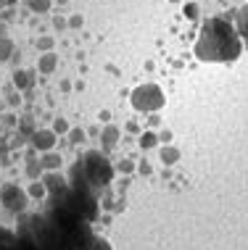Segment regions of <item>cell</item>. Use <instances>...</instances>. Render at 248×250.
Listing matches in <instances>:
<instances>
[{
    "label": "cell",
    "instance_id": "cell-16",
    "mask_svg": "<svg viewBox=\"0 0 248 250\" xmlns=\"http://www.w3.org/2000/svg\"><path fill=\"white\" fill-rule=\"evenodd\" d=\"M85 137H87V132H85V129H71V132H69V140H71V145H79V143H85Z\"/></svg>",
    "mask_w": 248,
    "mask_h": 250
},
{
    "label": "cell",
    "instance_id": "cell-4",
    "mask_svg": "<svg viewBox=\"0 0 248 250\" xmlns=\"http://www.w3.org/2000/svg\"><path fill=\"white\" fill-rule=\"evenodd\" d=\"M26 200H29V195H26L19 185H13V182H8V185L0 190V203L13 213H22L26 208Z\"/></svg>",
    "mask_w": 248,
    "mask_h": 250
},
{
    "label": "cell",
    "instance_id": "cell-17",
    "mask_svg": "<svg viewBox=\"0 0 248 250\" xmlns=\"http://www.w3.org/2000/svg\"><path fill=\"white\" fill-rule=\"evenodd\" d=\"M50 0H29V8L32 11H48Z\"/></svg>",
    "mask_w": 248,
    "mask_h": 250
},
{
    "label": "cell",
    "instance_id": "cell-21",
    "mask_svg": "<svg viewBox=\"0 0 248 250\" xmlns=\"http://www.w3.org/2000/svg\"><path fill=\"white\" fill-rule=\"evenodd\" d=\"M50 45H53V40H50V37H43V40H40V48H45V50H48Z\"/></svg>",
    "mask_w": 248,
    "mask_h": 250
},
{
    "label": "cell",
    "instance_id": "cell-11",
    "mask_svg": "<svg viewBox=\"0 0 248 250\" xmlns=\"http://www.w3.org/2000/svg\"><path fill=\"white\" fill-rule=\"evenodd\" d=\"M13 82H16L19 90H26V87L32 84V74H26V71H16V74H13Z\"/></svg>",
    "mask_w": 248,
    "mask_h": 250
},
{
    "label": "cell",
    "instance_id": "cell-20",
    "mask_svg": "<svg viewBox=\"0 0 248 250\" xmlns=\"http://www.w3.org/2000/svg\"><path fill=\"white\" fill-rule=\"evenodd\" d=\"M164 161H177V150H164Z\"/></svg>",
    "mask_w": 248,
    "mask_h": 250
},
{
    "label": "cell",
    "instance_id": "cell-1",
    "mask_svg": "<svg viewBox=\"0 0 248 250\" xmlns=\"http://www.w3.org/2000/svg\"><path fill=\"white\" fill-rule=\"evenodd\" d=\"M243 50L238 32L230 26L225 19H209L201 26V37L196 42V56L201 61H211V63H225V61H235Z\"/></svg>",
    "mask_w": 248,
    "mask_h": 250
},
{
    "label": "cell",
    "instance_id": "cell-15",
    "mask_svg": "<svg viewBox=\"0 0 248 250\" xmlns=\"http://www.w3.org/2000/svg\"><path fill=\"white\" fill-rule=\"evenodd\" d=\"M240 35H243V37H248V5H246V8H240Z\"/></svg>",
    "mask_w": 248,
    "mask_h": 250
},
{
    "label": "cell",
    "instance_id": "cell-12",
    "mask_svg": "<svg viewBox=\"0 0 248 250\" xmlns=\"http://www.w3.org/2000/svg\"><path fill=\"white\" fill-rule=\"evenodd\" d=\"M26 195H32V198H45V195H48V190H45V185H43L40 179H35V182L29 185V192H26Z\"/></svg>",
    "mask_w": 248,
    "mask_h": 250
},
{
    "label": "cell",
    "instance_id": "cell-3",
    "mask_svg": "<svg viewBox=\"0 0 248 250\" xmlns=\"http://www.w3.org/2000/svg\"><path fill=\"white\" fill-rule=\"evenodd\" d=\"M132 105L137 111H156V108L164 105V92L158 90L156 84H145V87H137L132 92Z\"/></svg>",
    "mask_w": 248,
    "mask_h": 250
},
{
    "label": "cell",
    "instance_id": "cell-8",
    "mask_svg": "<svg viewBox=\"0 0 248 250\" xmlns=\"http://www.w3.org/2000/svg\"><path fill=\"white\" fill-rule=\"evenodd\" d=\"M40 164H43V168H48V171H58L64 161H61V155H58V153H43Z\"/></svg>",
    "mask_w": 248,
    "mask_h": 250
},
{
    "label": "cell",
    "instance_id": "cell-10",
    "mask_svg": "<svg viewBox=\"0 0 248 250\" xmlns=\"http://www.w3.org/2000/svg\"><path fill=\"white\" fill-rule=\"evenodd\" d=\"M53 69H56V56H53V53H45V56L40 58V71H43V74H50Z\"/></svg>",
    "mask_w": 248,
    "mask_h": 250
},
{
    "label": "cell",
    "instance_id": "cell-9",
    "mask_svg": "<svg viewBox=\"0 0 248 250\" xmlns=\"http://www.w3.org/2000/svg\"><path fill=\"white\" fill-rule=\"evenodd\" d=\"M100 140H103V147H106V150H111V147L116 145V140H119V129L109 124V126L103 129V134H100Z\"/></svg>",
    "mask_w": 248,
    "mask_h": 250
},
{
    "label": "cell",
    "instance_id": "cell-2",
    "mask_svg": "<svg viewBox=\"0 0 248 250\" xmlns=\"http://www.w3.org/2000/svg\"><path fill=\"white\" fill-rule=\"evenodd\" d=\"M113 179V166L109 164L103 153L98 150H87L85 155H79L74 171H71V190H79L85 195L95 198L98 190H103L106 185H111Z\"/></svg>",
    "mask_w": 248,
    "mask_h": 250
},
{
    "label": "cell",
    "instance_id": "cell-22",
    "mask_svg": "<svg viewBox=\"0 0 248 250\" xmlns=\"http://www.w3.org/2000/svg\"><path fill=\"white\" fill-rule=\"evenodd\" d=\"M119 168H122V171H132V161H122V166H119Z\"/></svg>",
    "mask_w": 248,
    "mask_h": 250
},
{
    "label": "cell",
    "instance_id": "cell-6",
    "mask_svg": "<svg viewBox=\"0 0 248 250\" xmlns=\"http://www.w3.org/2000/svg\"><path fill=\"white\" fill-rule=\"evenodd\" d=\"M32 145H35V150H40V153H50L53 145H56V132L53 129H37L32 134Z\"/></svg>",
    "mask_w": 248,
    "mask_h": 250
},
{
    "label": "cell",
    "instance_id": "cell-13",
    "mask_svg": "<svg viewBox=\"0 0 248 250\" xmlns=\"http://www.w3.org/2000/svg\"><path fill=\"white\" fill-rule=\"evenodd\" d=\"M11 53H13V42L5 37H0V61H8Z\"/></svg>",
    "mask_w": 248,
    "mask_h": 250
},
{
    "label": "cell",
    "instance_id": "cell-7",
    "mask_svg": "<svg viewBox=\"0 0 248 250\" xmlns=\"http://www.w3.org/2000/svg\"><path fill=\"white\" fill-rule=\"evenodd\" d=\"M0 250H35L24 237H16L13 232L0 229Z\"/></svg>",
    "mask_w": 248,
    "mask_h": 250
},
{
    "label": "cell",
    "instance_id": "cell-14",
    "mask_svg": "<svg viewBox=\"0 0 248 250\" xmlns=\"http://www.w3.org/2000/svg\"><path fill=\"white\" fill-rule=\"evenodd\" d=\"M40 171H43V164H40V161H29V164H26V174H29L32 182L40 177Z\"/></svg>",
    "mask_w": 248,
    "mask_h": 250
},
{
    "label": "cell",
    "instance_id": "cell-19",
    "mask_svg": "<svg viewBox=\"0 0 248 250\" xmlns=\"http://www.w3.org/2000/svg\"><path fill=\"white\" fill-rule=\"evenodd\" d=\"M140 145H143V147H153V145H156V137H153V134H143V137H140Z\"/></svg>",
    "mask_w": 248,
    "mask_h": 250
},
{
    "label": "cell",
    "instance_id": "cell-5",
    "mask_svg": "<svg viewBox=\"0 0 248 250\" xmlns=\"http://www.w3.org/2000/svg\"><path fill=\"white\" fill-rule=\"evenodd\" d=\"M45 185V190H48L53 198H58V195H64L66 190H69V179L61 177L58 171H48V174H43V179H40Z\"/></svg>",
    "mask_w": 248,
    "mask_h": 250
},
{
    "label": "cell",
    "instance_id": "cell-18",
    "mask_svg": "<svg viewBox=\"0 0 248 250\" xmlns=\"http://www.w3.org/2000/svg\"><path fill=\"white\" fill-rule=\"evenodd\" d=\"M53 132H56V134H66V132H69V124H66L64 119H56V124H53Z\"/></svg>",
    "mask_w": 248,
    "mask_h": 250
}]
</instances>
